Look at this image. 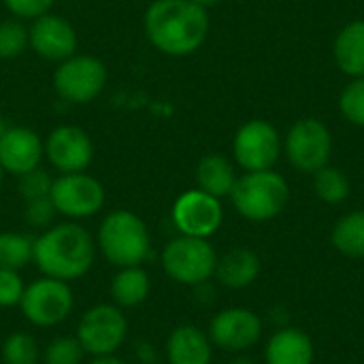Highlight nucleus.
<instances>
[{"label": "nucleus", "mask_w": 364, "mask_h": 364, "mask_svg": "<svg viewBox=\"0 0 364 364\" xmlns=\"http://www.w3.org/2000/svg\"><path fill=\"white\" fill-rule=\"evenodd\" d=\"M207 11L192 0H156L145 13L147 38L168 55L196 51L207 38Z\"/></svg>", "instance_id": "f257e3e1"}, {"label": "nucleus", "mask_w": 364, "mask_h": 364, "mask_svg": "<svg viewBox=\"0 0 364 364\" xmlns=\"http://www.w3.org/2000/svg\"><path fill=\"white\" fill-rule=\"evenodd\" d=\"M96 258V245L92 235L75 224L64 222L34 239V264L45 277H53L60 282H73L83 277Z\"/></svg>", "instance_id": "f03ea898"}, {"label": "nucleus", "mask_w": 364, "mask_h": 364, "mask_svg": "<svg viewBox=\"0 0 364 364\" xmlns=\"http://www.w3.org/2000/svg\"><path fill=\"white\" fill-rule=\"evenodd\" d=\"M98 247L117 269L141 267L151 254V239L145 222L126 209L111 211L98 228Z\"/></svg>", "instance_id": "7ed1b4c3"}, {"label": "nucleus", "mask_w": 364, "mask_h": 364, "mask_svg": "<svg viewBox=\"0 0 364 364\" xmlns=\"http://www.w3.org/2000/svg\"><path fill=\"white\" fill-rule=\"evenodd\" d=\"M230 198L243 218L252 222H267L279 215L286 207L288 183L273 171H250L235 181Z\"/></svg>", "instance_id": "20e7f679"}, {"label": "nucleus", "mask_w": 364, "mask_h": 364, "mask_svg": "<svg viewBox=\"0 0 364 364\" xmlns=\"http://www.w3.org/2000/svg\"><path fill=\"white\" fill-rule=\"evenodd\" d=\"M218 254L207 239L177 237L162 252L164 273L183 286H200L215 275Z\"/></svg>", "instance_id": "39448f33"}, {"label": "nucleus", "mask_w": 364, "mask_h": 364, "mask_svg": "<svg viewBox=\"0 0 364 364\" xmlns=\"http://www.w3.org/2000/svg\"><path fill=\"white\" fill-rule=\"evenodd\" d=\"M19 307L30 324L49 328L62 324L70 316L75 307V294L68 282L41 277L26 286Z\"/></svg>", "instance_id": "423d86ee"}, {"label": "nucleus", "mask_w": 364, "mask_h": 364, "mask_svg": "<svg viewBox=\"0 0 364 364\" xmlns=\"http://www.w3.org/2000/svg\"><path fill=\"white\" fill-rule=\"evenodd\" d=\"M128 335V320L117 305H94L77 324V339L85 354L109 356L115 354Z\"/></svg>", "instance_id": "0eeeda50"}, {"label": "nucleus", "mask_w": 364, "mask_h": 364, "mask_svg": "<svg viewBox=\"0 0 364 364\" xmlns=\"http://www.w3.org/2000/svg\"><path fill=\"white\" fill-rule=\"evenodd\" d=\"M107 83V68L92 55H70L60 62L53 75V85L60 98L75 105L94 100Z\"/></svg>", "instance_id": "6e6552de"}, {"label": "nucleus", "mask_w": 364, "mask_h": 364, "mask_svg": "<svg viewBox=\"0 0 364 364\" xmlns=\"http://www.w3.org/2000/svg\"><path fill=\"white\" fill-rule=\"evenodd\" d=\"M49 198L58 213L81 220L92 218L105 205V188L87 173H66L53 179Z\"/></svg>", "instance_id": "1a4fd4ad"}, {"label": "nucleus", "mask_w": 364, "mask_h": 364, "mask_svg": "<svg viewBox=\"0 0 364 364\" xmlns=\"http://www.w3.org/2000/svg\"><path fill=\"white\" fill-rule=\"evenodd\" d=\"M222 215L220 198L203 190H188L173 205V222L186 237H211L220 228Z\"/></svg>", "instance_id": "9d476101"}, {"label": "nucleus", "mask_w": 364, "mask_h": 364, "mask_svg": "<svg viewBox=\"0 0 364 364\" xmlns=\"http://www.w3.org/2000/svg\"><path fill=\"white\" fill-rule=\"evenodd\" d=\"M286 154L290 162L303 173H316L326 166L331 156V132L318 119H303L299 122L288 139H286Z\"/></svg>", "instance_id": "9b49d317"}, {"label": "nucleus", "mask_w": 364, "mask_h": 364, "mask_svg": "<svg viewBox=\"0 0 364 364\" xmlns=\"http://www.w3.org/2000/svg\"><path fill=\"white\" fill-rule=\"evenodd\" d=\"M262 335V320L243 307H230L213 316L209 324V339L213 346L228 352H243L258 343Z\"/></svg>", "instance_id": "f8f14e48"}, {"label": "nucleus", "mask_w": 364, "mask_h": 364, "mask_svg": "<svg viewBox=\"0 0 364 364\" xmlns=\"http://www.w3.org/2000/svg\"><path fill=\"white\" fill-rule=\"evenodd\" d=\"M45 156L55 171L66 173H83L94 158V145L77 126H58L49 132L45 141Z\"/></svg>", "instance_id": "ddd939ff"}, {"label": "nucleus", "mask_w": 364, "mask_h": 364, "mask_svg": "<svg viewBox=\"0 0 364 364\" xmlns=\"http://www.w3.org/2000/svg\"><path fill=\"white\" fill-rule=\"evenodd\" d=\"M235 156L245 171H269L279 156L277 130L262 119L247 122L235 136Z\"/></svg>", "instance_id": "4468645a"}, {"label": "nucleus", "mask_w": 364, "mask_h": 364, "mask_svg": "<svg viewBox=\"0 0 364 364\" xmlns=\"http://www.w3.org/2000/svg\"><path fill=\"white\" fill-rule=\"evenodd\" d=\"M28 38L34 53L51 62H64L75 55L77 49L75 28L64 17L51 13L34 19L32 28L28 30Z\"/></svg>", "instance_id": "2eb2a0df"}, {"label": "nucleus", "mask_w": 364, "mask_h": 364, "mask_svg": "<svg viewBox=\"0 0 364 364\" xmlns=\"http://www.w3.org/2000/svg\"><path fill=\"white\" fill-rule=\"evenodd\" d=\"M45 147L38 134L23 126H9L0 139V166L11 175H23L41 164Z\"/></svg>", "instance_id": "dca6fc26"}, {"label": "nucleus", "mask_w": 364, "mask_h": 364, "mask_svg": "<svg viewBox=\"0 0 364 364\" xmlns=\"http://www.w3.org/2000/svg\"><path fill=\"white\" fill-rule=\"evenodd\" d=\"M166 358L168 364H211L213 343L200 328L183 324L168 335Z\"/></svg>", "instance_id": "f3484780"}, {"label": "nucleus", "mask_w": 364, "mask_h": 364, "mask_svg": "<svg viewBox=\"0 0 364 364\" xmlns=\"http://www.w3.org/2000/svg\"><path fill=\"white\" fill-rule=\"evenodd\" d=\"M267 364H314L316 350L307 333L299 328H279L267 343Z\"/></svg>", "instance_id": "a211bd4d"}, {"label": "nucleus", "mask_w": 364, "mask_h": 364, "mask_svg": "<svg viewBox=\"0 0 364 364\" xmlns=\"http://www.w3.org/2000/svg\"><path fill=\"white\" fill-rule=\"evenodd\" d=\"M258 275H260V260L252 250L237 247L226 252L222 258H218L215 277L220 279L222 286L230 290H241L252 286Z\"/></svg>", "instance_id": "6ab92c4d"}, {"label": "nucleus", "mask_w": 364, "mask_h": 364, "mask_svg": "<svg viewBox=\"0 0 364 364\" xmlns=\"http://www.w3.org/2000/svg\"><path fill=\"white\" fill-rule=\"evenodd\" d=\"M151 292V282L141 267H122L111 279V299L119 309H132L147 301Z\"/></svg>", "instance_id": "aec40b11"}, {"label": "nucleus", "mask_w": 364, "mask_h": 364, "mask_svg": "<svg viewBox=\"0 0 364 364\" xmlns=\"http://www.w3.org/2000/svg\"><path fill=\"white\" fill-rule=\"evenodd\" d=\"M196 181H198V190H203L215 198H222L232 192L237 177H235L232 164L224 156L211 154L198 162Z\"/></svg>", "instance_id": "412c9836"}, {"label": "nucleus", "mask_w": 364, "mask_h": 364, "mask_svg": "<svg viewBox=\"0 0 364 364\" xmlns=\"http://www.w3.org/2000/svg\"><path fill=\"white\" fill-rule=\"evenodd\" d=\"M335 58L343 73L364 77V21H354L341 30L335 43Z\"/></svg>", "instance_id": "4be33fe9"}, {"label": "nucleus", "mask_w": 364, "mask_h": 364, "mask_svg": "<svg viewBox=\"0 0 364 364\" xmlns=\"http://www.w3.org/2000/svg\"><path fill=\"white\" fill-rule=\"evenodd\" d=\"M333 245L350 258L364 256V211L341 218L333 230Z\"/></svg>", "instance_id": "5701e85b"}, {"label": "nucleus", "mask_w": 364, "mask_h": 364, "mask_svg": "<svg viewBox=\"0 0 364 364\" xmlns=\"http://www.w3.org/2000/svg\"><path fill=\"white\" fill-rule=\"evenodd\" d=\"M34 239L23 232H0V269L21 271L32 262Z\"/></svg>", "instance_id": "b1692460"}, {"label": "nucleus", "mask_w": 364, "mask_h": 364, "mask_svg": "<svg viewBox=\"0 0 364 364\" xmlns=\"http://www.w3.org/2000/svg\"><path fill=\"white\" fill-rule=\"evenodd\" d=\"M314 190H316V194L324 203L337 205V203H343L348 198V194H350V181H348V177L339 168L322 166L320 171H316Z\"/></svg>", "instance_id": "393cba45"}, {"label": "nucleus", "mask_w": 364, "mask_h": 364, "mask_svg": "<svg viewBox=\"0 0 364 364\" xmlns=\"http://www.w3.org/2000/svg\"><path fill=\"white\" fill-rule=\"evenodd\" d=\"M0 356L4 364H36L38 363V343L28 333H13L4 339Z\"/></svg>", "instance_id": "a878e982"}, {"label": "nucleus", "mask_w": 364, "mask_h": 364, "mask_svg": "<svg viewBox=\"0 0 364 364\" xmlns=\"http://www.w3.org/2000/svg\"><path fill=\"white\" fill-rule=\"evenodd\" d=\"M30 45L28 30L17 19H4L0 21V58L13 60L26 51Z\"/></svg>", "instance_id": "bb28decb"}, {"label": "nucleus", "mask_w": 364, "mask_h": 364, "mask_svg": "<svg viewBox=\"0 0 364 364\" xmlns=\"http://www.w3.org/2000/svg\"><path fill=\"white\" fill-rule=\"evenodd\" d=\"M85 358V350L77 337H58L53 339L43 354L45 364H81Z\"/></svg>", "instance_id": "cd10ccee"}, {"label": "nucleus", "mask_w": 364, "mask_h": 364, "mask_svg": "<svg viewBox=\"0 0 364 364\" xmlns=\"http://www.w3.org/2000/svg\"><path fill=\"white\" fill-rule=\"evenodd\" d=\"M53 186V179L49 177L47 171H43L41 166L19 175V192L26 200H34V198H45L49 196Z\"/></svg>", "instance_id": "c85d7f7f"}, {"label": "nucleus", "mask_w": 364, "mask_h": 364, "mask_svg": "<svg viewBox=\"0 0 364 364\" xmlns=\"http://www.w3.org/2000/svg\"><path fill=\"white\" fill-rule=\"evenodd\" d=\"M341 111L352 122L364 126V77L350 83L341 94Z\"/></svg>", "instance_id": "c756f323"}, {"label": "nucleus", "mask_w": 364, "mask_h": 364, "mask_svg": "<svg viewBox=\"0 0 364 364\" xmlns=\"http://www.w3.org/2000/svg\"><path fill=\"white\" fill-rule=\"evenodd\" d=\"M23 290H26V286H23L19 271L0 269V307L2 309L17 307L21 303Z\"/></svg>", "instance_id": "7c9ffc66"}, {"label": "nucleus", "mask_w": 364, "mask_h": 364, "mask_svg": "<svg viewBox=\"0 0 364 364\" xmlns=\"http://www.w3.org/2000/svg\"><path fill=\"white\" fill-rule=\"evenodd\" d=\"M55 207L51 203L49 196L45 198H34V200H26V211L23 218L28 222V226L32 228H49L53 218H55Z\"/></svg>", "instance_id": "2f4dec72"}, {"label": "nucleus", "mask_w": 364, "mask_h": 364, "mask_svg": "<svg viewBox=\"0 0 364 364\" xmlns=\"http://www.w3.org/2000/svg\"><path fill=\"white\" fill-rule=\"evenodd\" d=\"M4 4L15 17L36 19V17L49 13L53 0H4Z\"/></svg>", "instance_id": "473e14b6"}, {"label": "nucleus", "mask_w": 364, "mask_h": 364, "mask_svg": "<svg viewBox=\"0 0 364 364\" xmlns=\"http://www.w3.org/2000/svg\"><path fill=\"white\" fill-rule=\"evenodd\" d=\"M90 364H128L126 360H122V358H117L115 354H109V356H96L94 360Z\"/></svg>", "instance_id": "72a5a7b5"}, {"label": "nucleus", "mask_w": 364, "mask_h": 364, "mask_svg": "<svg viewBox=\"0 0 364 364\" xmlns=\"http://www.w3.org/2000/svg\"><path fill=\"white\" fill-rule=\"evenodd\" d=\"M192 2H196L198 6H203V9H207V6H213V4H218L220 0H192Z\"/></svg>", "instance_id": "f704fd0d"}, {"label": "nucleus", "mask_w": 364, "mask_h": 364, "mask_svg": "<svg viewBox=\"0 0 364 364\" xmlns=\"http://www.w3.org/2000/svg\"><path fill=\"white\" fill-rule=\"evenodd\" d=\"M230 364H254V363H252L250 358H243V356H239V358H235V360H232Z\"/></svg>", "instance_id": "c9c22d12"}, {"label": "nucleus", "mask_w": 364, "mask_h": 364, "mask_svg": "<svg viewBox=\"0 0 364 364\" xmlns=\"http://www.w3.org/2000/svg\"><path fill=\"white\" fill-rule=\"evenodd\" d=\"M6 130H9V126H6V124H4V119L0 117V139H2V134H4Z\"/></svg>", "instance_id": "e433bc0d"}, {"label": "nucleus", "mask_w": 364, "mask_h": 364, "mask_svg": "<svg viewBox=\"0 0 364 364\" xmlns=\"http://www.w3.org/2000/svg\"><path fill=\"white\" fill-rule=\"evenodd\" d=\"M2 173H4V171H2V166H0V183H2Z\"/></svg>", "instance_id": "4c0bfd02"}]
</instances>
